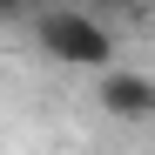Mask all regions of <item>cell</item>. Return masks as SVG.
Here are the masks:
<instances>
[{"label": "cell", "instance_id": "6da1fadb", "mask_svg": "<svg viewBox=\"0 0 155 155\" xmlns=\"http://www.w3.org/2000/svg\"><path fill=\"white\" fill-rule=\"evenodd\" d=\"M34 47L61 68H115V34L94 7H47L34 14Z\"/></svg>", "mask_w": 155, "mask_h": 155}, {"label": "cell", "instance_id": "277c9868", "mask_svg": "<svg viewBox=\"0 0 155 155\" xmlns=\"http://www.w3.org/2000/svg\"><path fill=\"white\" fill-rule=\"evenodd\" d=\"M81 7H94V14H135L142 0H81Z\"/></svg>", "mask_w": 155, "mask_h": 155}, {"label": "cell", "instance_id": "7a4b0ae2", "mask_svg": "<svg viewBox=\"0 0 155 155\" xmlns=\"http://www.w3.org/2000/svg\"><path fill=\"white\" fill-rule=\"evenodd\" d=\"M94 108L108 121H155V74H142V68H101Z\"/></svg>", "mask_w": 155, "mask_h": 155}, {"label": "cell", "instance_id": "5b68a950", "mask_svg": "<svg viewBox=\"0 0 155 155\" xmlns=\"http://www.w3.org/2000/svg\"><path fill=\"white\" fill-rule=\"evenodd\" d=\"M34 7H41V0H34Z\"/></svg>", "mask_w": 155, "mask_h": 155}, {"label": "cell", "instance_id": "3957f363", "mask_svg": "<svg viewBox=\"0 0 155 155\" xmlns=\"http://www.w3.org/2000/svg\"><path fill=\"white\" fill-rule=\"evenodd\" d=\"M27 14H34V0H0V27H20Z\"/></svg>", "mask_w": 155, "mask_h": 155}]
</instances>
